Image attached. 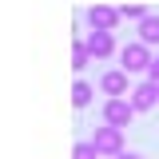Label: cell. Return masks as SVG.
Wrapping results in <instances>:
<instances>
[{
    "label": "cell",
    "mask_w": 159,
    "mask_h": 159,
    "mask_svg": "<svg viewBox=\"0 0 159 159\" xmlns=\"http://www.w3.org/2000/svg\"><path fill=\"white\" fill-rule=\"evenodd\" d=\"M119 8H111V4H92L88 12H84V24H88V32H116L119 24Z\"/></svg>",
    "instance_id": "obj_4"
},
{
    "label": "cell",
    "mask_w": 159,
    "mask_h": 159,
    "mask_svg": "<svg viewBox=\"0 0 159 159\" xmlns=\"http://www.w3.org/2000/svg\"><path fill=\"white\" fill-rule=\"evenodd\" d=\"M151 60H155V52H151L147 44H139V40H131V44H123V48H119V68H123L127 76H135V72L147 76Z\"/></svg>",
    "instance_id": "obj_1"
},
{
    "label": "cell",
    "mask_w": 159,
    "mask_h": 159,
    "mask_svg": "<svg viewBox=\"0 0 159 159\" xmlns=\"http://www.w3.org/2000/svg\"><path fill=\"white\" fill-rule=\"evenodd\" d=\"M84 44H88L92 60H111V56L119 52V48H116V36H111V32H84Z\"/></svg>",
    "instance_id": "obj_6"
},
{
    "label": "cell",
    "mask_w": 159,
    "mask_h": 159,
    "mask_svg": "<svg viewBox=\"0 0 159 159\" xmlns=\"http://www.w3.org/2000/svg\"><path fill=\"white\" fill-rule=\"evenodd\" d=\"M92 99H96V88H92L88 80H76V84H72V103H76V107H88Z\"/></svg>",
    "instance_id": "obj_9"
},
{
    "label": "cell",
    "mask_w": 159,
    "mask_h": 159,
    "mask_svg": "<svg viewBox=\"0 0 159 159\" xmlns=\"http://www.w3.org/2000/svg\"><path fill=\"white\" fill-rule=\"evenodd\" d=\"M99 116L107 127H131V119H135V107H131V99H103V107H99Z\"/></svg>",
    "instance_id": "obj_5"
},
{
    "label": "cell",
    "mask_w": 159,
    "mask_h": 159,
    "mask_svg": "<svg viewBox=\"0 0 159 159\" xmlns=\"http://www.w3.org/2000/svg\"><path fill=\"white\" fill-rule=\"evenodd\" d=\"M72 159H99V151L92 147V139H84V143H76V147H72Z\"/></svg>",
    "instance_id": "obj_12"
},
{
    "label": "cell",
    "mask_w": 159,
    "mask_h": 159,
    "mask_svg": "<svg viewBox=\"0 0 159 159\" xmlns=\"http://www.w3.org/2000/svg\"><path fill=\"white\" fill-rule=\"evenodd\" d=\"M131 88H135V84H131V76H127L123 68H107V72H99V92H103L107 99H127V96H131Z\"/></svg>",
    "instance_id": "obj_2"
},
{
    "label": "cell",
    "mask_w": 159,
    "mask_h": 159,
    "mask_svg": "<svg viewBox=\"0 0 159 159\" xmlns=\"http://www.w3.org/2000/svg\"><path fill=\"white\" fill-rule=\"evenodd\" d=\"M131 107H135V111H151V107H155L159 103V84H151V80H139L135 88H131Z\"/></svg>",
    "instance_id": "obj_7"
},
{
    "label": "cell",
    "mask_w": 159,
    "mask_h": 159,
    "mask_svg": "<svg viewBox=\"0 0 159 159\" xmlns=\"http://www.w3.org/2000/svg\"><path fill=\"white\" fill-rule=\"evenodd\" d=\"M147 80H151V84H159V52H155V60H151V68H147Z\"/></svg>",
    "instance_id": "obj_13"
},
{
    "label": "cell",
    "mask_w": 159,
    "mask_h": 159,
    "mask_svg": "<svg viewBox=\"0 0 159 159\" xmlns=\"http://www.w3.org/2000/svg\"><path fill=\"white\" fill-rule=\"evenodd\" d=\"M92 147L99 151V159H116V155H123V131L119 127H96L92 131Z\"/></svg>",
    "instance_id": "obj_3"
},
{
    "label": "cell",
    "mask_w": 159,
    "mask_h": 159,
    "mask_svg": "<svg viewBox=\"0 0 159 159\" xmlns=\"http://www.w3.org/2000/svg\"><path fill=\"white\" fill-rule=\"evenodd\" d=\"M116 159H143V155H135V151H123V155H116Z\"/></svg>",
    "instance_id": "obj_14"
},
{
    "label": "cell",
    "mask_w": 159,
    "mask_h": 159,
    "mask_svg": "<svg viewBox=\"0 0 159 159\" xmlns=\"http://www.w3.org/2000/svg\"><path fill=\"white\" fill-rule=\"evenodd\" d=\"M135 28H139V44H147V48H155V44H159V16L139 20Z\"/></svg>",
    "instance_id": "obj_8"
},
{
    "label": "cell",
    "mask_w": 159,
    "mask_h": 159,
    "mask_svg": "<svg viewBox=\"0 0 159 159\" xmlns=\"http://www.w3.org/2000/svg\"><path fill=\"white\" fill-rule=\"evenodd\" d=\"M88 64H92V52H88L84 36H76V44H72V68H76V72H84Z\"/></svg>",
    "instance_id": "obj_10"
},
{
    "label": "cell",
    "mask_w": 159,
    "mask_h": 159,
    "mask_svg": "<svg viewBox=\"0 0 159 159\" xmlns=\"http://www.w3.org/2000/svg\"><path fill=\"white\" fill-rule=\"evenodd\" d=\"M119 16H123V20H131V24H139V20H147L151 12H147L143 4H119Z\"/></svg>",
    "instance_id": "obj_11"
}]
</instances>
